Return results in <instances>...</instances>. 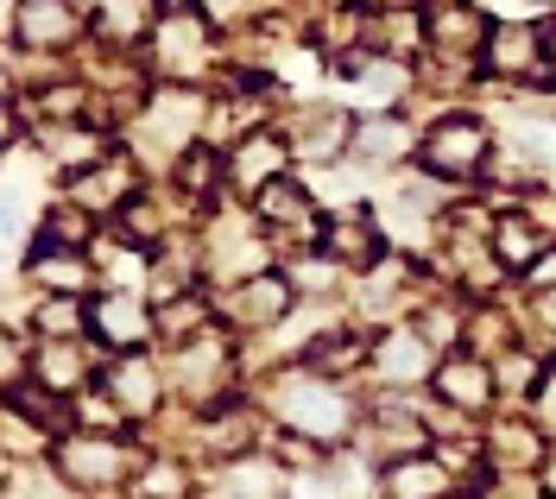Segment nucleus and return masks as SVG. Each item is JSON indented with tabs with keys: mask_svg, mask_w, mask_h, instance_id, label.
<instances>
[{
	"mask_svg": "<svg viewBox=\"0 0 556 499\" xmlns=\"http://www.w3.org/2000/svg\"><path fill=\"white\" fill-rule=\"evenodd\" d=\"M278 418L298 430V436L336 443V436H348V424H354V405H348V393L336 380H323L311 367V373H285V380H278Z\"/></svg>",
	"mask_w": 556,
	"mask_h": 499,
	"instance_id": "nucleus-1",
	"label": "nucleus"
},
{
	"mask_svg": "<svg viewBox=\"0 0 556 499\" xmlns=\"http://www.w3.org/2000/svg\"><path fill=\"white\" fill-rule=\"evenodd\" d=\"M486 158H493V133H486V120H475V114H450V120H437L430 140H424V171H430V178L468 183Z\"/></svg>",
	"mask_w": 556,
	"mask_h": 499,
	"instance_id": "nucleus-2",
	"label": "nucleus"
},
{
	"mask_svg": "<svg viewBox=\"0 0 556 499\" xmlns=\"http://www.w3.org/2000/svg\"><path fill=\"white\" fill-rule=\"evenodd\" d=\"M197 127H203V95L184 89V82H165L146 102V114H139V140L152 145V152H172V158H184L197 145Z\"/></svg>",
	"mask_w": 556,
	"mask_h": 499,
	"instance_id": "nucleus-3",
	"label": "nucleus"
},
{
	"mask_svg": "<svg viewBox=\"0 0 556 499\" xmlns=\"http://www.w3.org/2000/svg\"><path fill=\"white\" fill-rule=\"evenodd\" d=\"M486 26L475 0H430L424 7V44L430 57H481L486 51Z\"/></svg>",
	"mask_w": 556,
	"mask_h": 499,
	"instance_id": "nucleus-4",
	"label": "nucleus"
},
{
	"mask_svg": "<svg viewBox=\"0 0 556 499\" xmlns=\"http://www.w3.org/2000/svg\"><path fill=\"white\" fill-rule=\"evenodd\" d=\"M367 360H374V373H380L386 386H424L437 373V342L417 322H405V329H386Z\"/></svg>",
	"mask_w": 556,
	"mask_h": 499,
	"instance_id": "nucleus-5",
	"label": "nucleus"
},
{
	"mask_svg": "<svg viewBox=\"0 0 556 499\" xmlns=\"http://www.w3.org/2000/svg\"><path fill=\"white\" fill-rule=\"evenodd\" d=\"M152 51H159V71H165V82H184L190 71H203L208 26L197 20V13L172 7V13H159V26H152Z\"/></svg>",
	"mask_w": 556,
	"mask_h": 499,
	"instance_id": "nucleus-6",
	"label": "nucleus"
},
{
	"mask_svg": "<svg viewBox=\"0 0 556 499\" xmlns=\"http://www.w3.org/2000/svg\"><path fill=\"white\" fill-rule=\"evenodd\" d=\"M58 468H64L76 487H114L121 474H127V449L114 443V436H96V430H76L58 443Z\"/></svg>",
	"mask_w": 556,
	"mask_h": 499,
	"instance_id": "nucleus-7",
	"label": "nucleus"
},
{
	"mask_svg": "<svg viewBox=\"0 0 556 499\" xmlns=\"http://www.w3.org/2000/svg\"><path fill=\"white\" fill-rule=\"evenodd\" d=\"M486 71L493 76H513V82H525V76H538L551 57H544V26L538 20H500L493 33H486Z\"/></svg>",
	"mask_w": 556,
	"mask_h": 499,
	"instance_id": "nucleus-8",
	"label": "nucleus"
},
{
	"mask_svg": "<svg viewBox=\"0 0 556 499\" xmlns=\"http://www.w3.org/2000/svg\"><path fill=\"white\" fill-rule=\"evenodd\" d=\"M13 33H20L26 51H64L83 33V7L76 0H20L13 7Z\"/></svg>",
	"mask_w": 556,
	"mask_h": 499,
	"instance_id": "nucleus-9",
	"label": "nucleus"
},
{
	"mask_svg": "<svg viewBox=\"0 0 556 499\" xmlns=\"http://www.w3.org/2000/svg\"><path fill=\"white\" fill-rule=\"evenodd\" d=\"M285 158H291V140H285V133H273V127H253V133L228 152V183L260 196L273 178H285Z\"/></svg>",
	"mask_w": 556,
	"mask_h": 499,
	"instance_id": "nucleus-10",
	"label": "nucleus"
},
{
	"mask_svg": "<svg viewBox=\"0 0 556 499\" xmlns=\"http://www.w3.org/2000/svg\"><path fill=\"white\" fill-rule=\"evenodd\" d=\"M323 247H329L336 266L367 272V266H380V259H386V234H380V221H374L367 209H342L329 228H323Z\"/></svg>",
	"mask_w": 556,
	"mask_h": 499,
	"instance_id": "nucleus-11",
	"label": "nucleus"
},
{
	"mask_svg": "<svg viewBox=\"0 0 556 499\" xmlns=\"http://www.w3.org/2000/svg\"><path fill=\"white\" fill-rule=\"evenodd\" d=\"M285 310H291V279L285 272H253L228 297V322L235 329H273V322H285Z\"/></svg>",
	"mask_w": 556,
	"mask_h": 499,
	"instance_id": "nucleus-12",
	"label": "nucleus"
},
{
	"mask_svg": "<svg viewBox=\"0 0 556 499\" xmlns=\"http://www.w3.org/2000/svg\"><path fill=\"white\" fill-rule=\"evenodd\" d=\"M430 386L450 398V411H486L493 393H500V380H493V367L481 355H450L430 373Z\"/></svg>",
	"mask_w": 556,
	"mask_h": 499,
	"instance_id": "nucleus-13",
	"label": "nucleus"
},
{
	"mask_svg": "<svg viewBox=\"0 0 556 499\" xmlns=\"http://www.w3.org/2000/svg\"><path fill=\"white\" fill-rule=\"evenodd\" d=\"M89 329L102 335L108 348L134 355V348H146V335H152V310H146L139 297H127V291H114V297H102V304L89 310Z\"/></svg>",
	"mask_w": 556,
	"mask_h": 499,
	"instance_id": "nucleus-14",
	"label": "nucleus"
},
{
	"mask_svg": "<svg viewBox=\"0 0 556 499\" xmlns=\"http://www.w3.org/2000/svg\"><path fill=\"white\" fill-rule=\"evenodd\" d=\"M76 203L96 215V209H127L134 203V165L127 158H102V165H89V171H76Z\"/></svg>",
	"mask_w": 556,
	"mask_h": 499,
	"instance_id": "nucleus-15",
	"label": "nucleus"
},
{
	"mask_svg": "<svg viewBox=\"0 0 556 499\" xmlns=\"http://www.w3.org/2000/svg\"><path fill=\"white\" fill-rule=\"evenodd\" d=\"M450 494V468L430 456H392L386 468V499H443Z\"/></svg>",
	"mask_w": 556,
	"mask_h": 499,
	"instance_id": "nucleus-16",
	"label": "nucleus"
},
{
	"mask_svg": "<svg viewBox=\"0 0 556 499\" xmlns=\"http://www.w3.org/2000/svg\"><path fill=\"white\" fill-rule=\"evenodd\" d=\"M354 158H367V165H392V158H405L412 152V127L399 120V114H367V120H354Z\"/></svg>",
	"mask_w": 556,
	"mask_h": 499,
	"instance_id": "nucleus-17",
	"label": "nucleus"
},
{
	"mask_svg": "<svg viewBox=\"0 0 556 499\" xmlns=\"http://www.w3.org/2000/svg\"><path fill=\"white\" fill-rule=\"evenodd\" d=\"M108 393H114V405H121L127 418H146V411L159 405V373H152V360L121 355L108 367Z\"/></svg>",
	"mask_w": 556,
	"mask_h": 499,
	"instance_id": "nucleus-18",
	"label": "nucleus"
},
{
	"mask_svg": "<svg viewBox=\"0 0 556 499\" xmlns=\"http://www.w3.org/2000/svg\"><path fill=\"white\" fill-rule=\"evenodd\" d=\"M348 140H354L348 114L311 107V114L298 120V158H316V165H329V158H342V152H348Z\"/></svg>",
	"mask_w": 556,
	"mask_h": 499,
	"instance_id": "nucleus-19",
	"label": "nucleus"
},
{
	"mask_svg": "<svg viewBox=\"0 0 556 499\" xmlns=\"http://www.w3.org/2000/svg\"><path fill=\"white\" fill-rule=\"evenodd\" d=\"M38 145L51 152V165L58 171H89V165H102V133H89V127H64V120H51L45 133H38Z\"/></svg>",
	"mask_w": 556,
	"mask_h": 499,
	"instance_id": "nucleus-20",
	"label": "nucleus"
},
{
	"mask_svg": "<svg viewBox=\"0 0 556 499\" xmlns=\"http://www.w3.org/2000/svg\"><path fill=\"white\" fill-rule=\"evenodd\" d=\"M493 259L513 266V272H531V259H544V228L506 209L500 221H493Z\"/></svg>",
	"mask_w": 556,
	"mask_h": 499,
	"instance_id": "nucleus-21",
	"label": "nucleus"
},
{
	"mask_svg": "<svg viewBox=\"0 0 556 499\" xmlns=\"http://www.w3.org/2000/svg\"><path fill=\"white\" fill-rule=\"evenodd\" d=\"M159 26V0H96V33L114 44H134Z\"/></svg>",
	"mask_w": 556,
	"mask_h": 499,
	"instance_id": "nucleus-22",
	"label": "nucleus"
},
{
	"mask_svg": "<svg viewBox=\"0 0 556 499\" xmlns=\"http://www.w3.org/2000/svg\"><path fill=\"white\" fill-rule=\"evenodd\" d=\"M253 203H260L253 215H260L266 228H304V221H311V190H304V183H291V178H273Z\"/></svg>",
	"mask_w": 556,
	"mask_h": 499,
	"instance_id": "nucleus-23",
	"label": "nucleus"
},
{
	"mask_svg": "<svg viewBox=\"0 0 556 499\" xmlns=\"http://www.w3.org/2000/svg\"><path fill=\"white\" fill-rule=\"evenodd\" d=\"M33 272H38V285L58 291V297H76V291H89V279H96V272L76 259V247H38Z\"/></svg>",
	"mask_w": 556,
	"mask_h": 499,
	"instance_id": "nucleus-24",
	"label": "nucleus"
},
{
	"mask_svg": "<svg viewBox=\"0 0 556 499\" xmlns=\"http://www.w3.org/2000/svg\"><path fill=\"white\" fill-rule=\"evenodd\" d=\"M493 462L519 474L525 462H544V443H538V424H500L493 430Z\"/></svg>",
	"mask_w": 556,
	"mask_h": 499,
	"instance_id": "nucleus-25",
	"label": "nucleus"
},
{
	"mask_svg": "<svg viewBox=\"0 0 556 499\" xmlns=\"http://www.w3.org/2000/svg\"><path fill=\"white\" fill-rule=\"evenodd\" d=\"M38 380L45 386H83V355H76V342H64V335H51L45 348H38Z\"/></svg>",
	"mask_w": 556,
	"mask_h": 499,
	"instance_id": "nucleus-26",
	"label": "nucleus"
},
{
	"mask_svg": "<svg viewBox=\"0 0 556 499\" xmlns=\"http://www.w3.org/2000/svg\"><path fill=\"white\" fill-rule=\"evenodd\" d=\"M222 342H203V348H184V360H177V380H184V393L190 398H208V380L222 373Z\"/></svg>",
	"mask_w": 556,
	"mask_h": 499,
	"instance_id": "nucleus-27",
	"label": "nucleus"
},
{
	"mask_svg": "<svg viewBox=\"0 0 556 499\" xmlns=\"http://www.w3.org/2000/svg\"><path fill=\"white\" fill-rule=\"evenodd\" d=\"M13 499H76V481H70L64 468H20V481H13Z\"/></svg>",
	"mask_w": 556,
	"mask_h": 499,
	"instance_id": "nucleus-28",
	"label": "nucleus"
},
{
	"mask_svg": "<svg viewBox=\"0 0 556 499\" xmlns=\"http://www.w3.org/2000/svg\"><path fill=\"white\" fill-rule=\"evenodd\" d=\"M222 178H228V165H222L215 152H203V145H190V152H184V165H177V183H184L190 196H208Z\"/></svg>",
	"mask_w": 556,
	"mask_h": 499,
	"instance_id": "nucleus-29",
	"label": "nucleus"
},
{
	"mask_svg": "<svg viewBox=\"0 0 556 499\" xmlns=\"http://www.w3.org/2000/svg\"><path fill=\"white\" fill-rule=\"evenodd\" d=\"M89 234V209L83 203H58L51 209V228H45V247H76Z\"/></svg>",
	"mask_w": 556,
	"mask_h": 499,
	"instance_id": "nucleus-30",
	"label": "nucleus"
},
{
	"mask_svg": "<svg viewBox=\"0 0 556 499\" xmlns=\"http://www.w3.org/2000/svg\"><path fill=\"white\" fill-rule=\"evenodd\" d=\"M38 329L76 342V335H83V304H76V297H51V304H38Z\"/></svg>",
	"mask_w": 556,
	"mask_h": 499,
	"instance_id": "nucleus-31",
	"label": "nucleus"
},
{
	"mask_svg": "<svg viewBox=\"0 0 556 499\" xmlns=\"http://www.w3.org/2000/svg\"><path fill=\"white\" fill-rule=\"evenodd\" d=\"M177 494H184V468L177 462H159L139 474V499H177Z\"/></svg>",
	"mask_w": 556,
	"mask_h": 499,
	"instance_id": "nucleus-32",
	"label": "nucleus"
},
{
	"mask_svg": "<svg viewBox=\"0 0 556 499\" xmlns=\"http://www.w3.org/2000/svg\"><path fill=\"white\" fill-rule=\"evenodd\" d=\"M531 405H538V430H551V436H556V367H551V373H538Z\"/></svg>",
	"mask_w": 556,
	"mask_h": 499,
	"instance_id": "nucleus-33",
	"label": "nucleus"
},
{
	"mask_svg": "<svg viewBox=\"0 0 556 499\" xmlns=\"http://www.w3.org/2000/svg\"><path fill=\"white\" fill-rule=\"evenodd\" d=\"M114 424H121L114 393H108V398H83V430H108V436H114Z\"/></svg>",
	"mask_w": 556,
	"mask_h": 499,
	"instance_id": "nucleus-34",
	"label": "nucleus"
},
{
	"mask_svg": "<svg viewBox=\"0 0 556 499\" xmlns=\"http://www.w3.org/2000/svg\"><path fill=\"white\" fill-rule=\"evenodd\" d=\"M493 380L500 386H538V367H531V355H506V367H493Z\"/></svg>",
	"mask_w": 556,
	"mask_h": 499,
	"instance_id": "nucleus-35",
	"label": "nucleus"
},
{
	"mask_svg": "<svg viewBox=\"0 0 556 499\" xmlns=\"http://www.w3.org/2000/svg\"><path fill=\"white\" fill-rule=\"evenodd\" d=\"M165 310H172V317H165V329H172V335H190V322L203 329V304H190V297H177V304H165Z\"/></svg>",
	"mask_w": 556,
	"mask_h": 499,
	"instance_id": "nucleus-36",
	"label": "nucleus"
},
{
	"mask_svg": "<svg viewBox=\"0 0 556 499\" xmlns=\"http://www.w3.org/2000/svg\"><path fill=\"white\" fill-rule=\"evenodd\" d=\"M538 322H544V329L556 335V285H551V291H538Z\"/></svg>",
	"mask_w": 556,
	"mask_h": 499,
	"instance_id": "nucleus-37",
	"label": "nucleus"
},
{
	"mask_svg": "<svg viewBox=\"0 0 556 499\" xmlns=\"http://www.w3.org/2000/svg\"><path fill=\"white\" fill-rule=\"evenodd\" d=\"M13 133H20V114H13V107H7V102H0V145H7V140H13Z\"/></svg>",
	"mask_w": 556,
	"mask_h": 499,
	"instance_id": "nucleus-38",
	"label": "nucleus"
},
{
	"mask_svg": "<svg viewBox=\"0 0 556 499\" xmlns=\"http://www.w3.org/2000/svg\"><path fill=\"white\" fill-rule=\"evenodd\" d=\"M544 57H551V71H556V13H551V26H544Z\"/></svg>",
	"mask_w": 556,
	"mask_h": 499,
	"instance_id": "nucleus-39",
	"label": "nucleus"
},
{
	"mask_svg": "<svg viewBox=\"0 0 556 499\" xmlns=\"http://www.w3.org/2000/svg\"><path fill=\"white\" fill-rule=\"evenodd\" d=\"M544 494L556 499V456H551V462H544Z\"/></svg>",
	"mask_w": 556,
	"mask_h": 499,
	"instance_id": "nucleus-40",
	"label": "nucleus"
},
{
	"mask_svg": "<svg viewBox=\"0 0 556 499\" xmlns=\"http://www.w3.org/2000/svg\"><path fill=\"white\" fill-rule=\"evenodd\" d=\"M0 89H7V57H0Z\"/></svg>",
	"mask_w": 556,
	"mask_h": 499,
	"instance_id": "nucleus-41",
	"label": "nucleus"
},
{
	"mask_svg": "<svg viewBox=\"0 0 556 499\" xmlns=\"http://www.w3.org/2000/svg\"><path fill=\"white\" fill-rule=\"evenodd\" d=\"M0 13H13V7H7V0H0Z\"/></svg>",
	"mask_w": 556,
	"mask_h": 499,
	"instance_id": "nucleus-42",
	"label": "nucleus"
}]
</instances>
